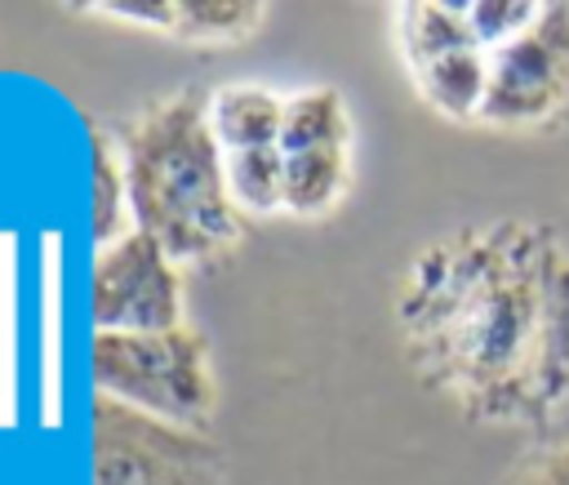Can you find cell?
I'll return each instance as SVG.
<instances>
[{
  "label": "cell",
  "instance_id": "1",
  "mask_svg": "<svg viewBox=\"0 0 569 485\" xmlns=\"http://www.w3.org/2000/svg\"><path fill=\"white\" fill-rule=\"evenodd\" d=\"M111 138L133 227L164 245L173 263H200L240 240L244 214L227 196L222 151L209 129V89L182 85L120 120Z\"/></svg>",
  "mask_w": 569,
  "mask_h": 485
},
{
  "label": "cell",
  "instance_id": "2",
  "mask_svg": "<svg viewBox=\"0 0 569 485\" xmlns=\"http://www.w3.org/2000/svg\"><path fill=\"white\" fill-rule=\"evenodd\" d=\"M89 378L98 396L191 432H200L218 405L213 356L191 325L164 334H93Z\"/></svg>",
  "mask_w": 569,
  "mask_h": 485
},
{
  "label": "cell",
  "instance_id": "3",
  "mask_svg": "<svg viewBox=\"0 0 569 485\" xmlns=\"http://www.w3.org/2000/svg\"><path fill=\"white\" fill-rule=\"evenodd\" d=\"M93 485H222V449L191 427L93 400Z\"/></svg>",
  "mask_w": 569,
  "mask_h": 485
},
{
  "label": "cell",
  "instance_id": "4",
  "mask_svg": "<svg viewBox=\"0 0 569 485\" xmlns=\"http://www.w3.org/2000/svg\"><path fill=\"white\" fill-rule=\"evenodd\" d=\"M182 263L169 258L147 231L93 249L89 267V320L93 334H164L187 325Z\"/></svg>",
  "mask_w": 569,
  "mask_h": 485
},
{
  "label": "cell",
  "instance_id": "5",
  "mask_svg": "<svg viewBox=\"0 0 569 485\" xmlns=\"http://www.w3.org/2000/svg\"><path fill=\"white\" fill-rule=\"evenodd\" d=\"M569 98V9L542 4L538 22L489 49V89L480 120L529 125Z\"/></svg>",
  "mask_w": 569,
  "mask_h": 485
},
{
  "label": "cell",
  "instance_id": "6",
  "mask_svg": "<svg viewBox=\"0 0 569 485\" xmlns=\"http://www.w3.org/2000/svg\"><path fill=\"white\" fill-rule=\"evenodd\" d=\"M280 125L284 98L258 80H231L209 93V129L218 138V151L280 147Z\"/></svg>",
  "mask_w": 569,
  "mask_h": 485
},
{
  "label": "cell",
  "instance_id": "7",
  "mask_svg": "<svg viewBox=\"0 0 569 485\" xmlns=\"http://www.w3.org/2000/svg\"><path fill=\"white\" fill-rule=\"evenodd\" d=\"M284 214L320 218L329 214L351 182V142H311L284 147Z\"/></svg>",
  "mask_w": 569,
  "mask_h": 485
},
{
  "label": "cell",
  "instance_id": "8",
  "mask_svg": "<svg viewBox=\"0 0 569 485\" xmlns=\"http://www.w3.org/2000/svg\"><path fill=\"white\" fill-rule=\"evenodd\" d=\"M413 80L422 89V98L453 116V120H471L480 116L485 107V89H489V53L480 44L471 49H453V53H440L422 67H413Z\"/></svg>",
  "mask_w": 569,
  "mask_h": 485
},
{
  "label": "cell",
  "instance_id": "9",
  "mask_svg": "<svg viewBox=\"0 0 569 485\" xmlns=\"http://www.w3.org/2000/svg\"><path fill=\"white\" fill-rule=\"evenodd\" d=\"M396 40L400 53L413 67L453 53V49H471V22H467V4H400L396 9Z\"/></svg>",
  "mask_w": 569,
  "mask_h": 485
},
{
  "label": "cell",
  "instance_id": "10",
  "mask_svg": "<svg viewBox=\"0 0 569 485\" xmlns=\"http://www.w3.org/2000/svg\"><path fill=\"white\" fill-rule=\"evenodd\" d=\"M222 178H227L231 205L244 218L284 214V156H280V147L222 151Z\"/></svg>",
  "mask_w": 569,
  "mask_h": 485
},
{
  "label": "cell",
  "instance_id": "11",
  "mask_svg": "<svg viewBox=\"0 0 569 485\" xmlns=\"http://www.w3.org/2000/svg\"><path fill=\"white\" fill-rule=\"evenodd\" d=\"M89 142H93V245L102 249L124 231H133V214H129V182L116 138L89 120Z\"/></svg>",
  "mask_w": 569,
  "mask_h": 485
},
{
  "label": "cell",
  "instance_id": "12",
  "mask_svg": "<svg viewBox=\"0 0 569 485\" xmlns=\"http://www.w3.org/2000/svg\"><path fill=\"white\" fill-rule=\"evenodd\" d=\"M267 18V4H227V0H178L173 40L187 44H236L249 40Z\"/></svg>",
  "mask_w": 569,
  "mask_h": 485
},
{
  "label": "cell",
  "instance_id": "13",
  "mask_svg": "<svg viewBox=\"0 0 569 485\" xmlns=\"http://www.w3.org/2000/svg\"><path fill=\"white\" fill-rule=\"evenodd\" d=\"M542 4H516V0H480V4H467V22H471V36L476 44L489 53L507 40H516L520 31H529L538 22Z\"/></svg>",
  "mask_w": 569,
  "mask_h": 485
},
{
  "label": "cell",
  "instance_id": "14",
  "mask_svg": "<svg viewBox=\"0 0 569 485\" xmlns=\"http://www.w3.org/2000/svg\"><path fill=\"white\" fill-rule=\"evenodd\" d=\"M76 13H93V18H111V22H129V27H147V31L173 36L178 0H151V4H76Z\"/></svg>",
  "mask_w": 569,
  "mask_h": 485
},
{
  "label": "cell",
  "instance_id": "15",
  "mask_svg": "<svg viewBox=\"0 0 569 485\" xmlns=\"http://www.w3.org/2000/svg\"><path fill=\"white\" fill-rule=\"evenodd\" d=\"M520 485H569V441L547 449L542 458H533L529 472L520 476Z\"/></svg>",
  "mask_w": 569,
  "mask_h": 485
}]
</instances>
